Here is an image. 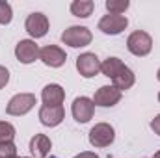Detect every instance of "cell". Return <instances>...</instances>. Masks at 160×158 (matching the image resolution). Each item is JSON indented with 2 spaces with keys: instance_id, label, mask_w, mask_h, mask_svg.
<instances>
[{
  "instance_id": "cell-1",
  "label": "cell",
  "mask_w": 160,
  "mask_h": 158,
  "mask_svg": "<svg viewBox=\"0 0 160 158\" xmlns=\"http://www.w3.org/2000/svg\"><path fill=\"white\" fill-rule=\"evenodd\" d=\"M93 39V34L89 28L86 26H69L67 30H63L62 34V43L71 47V48H82L88 47Z\"/></svg>"
},
{
  "instance_id": "cell-2",
  "label": "cell",
  "mask_w": 160,
  "mask_h": 158,
  "mask_svg": "<svg viewBox=\"0 0 160 158\" xmlns=\"http://www.w3.org/2000/svg\"><path fill=\"white\" fill-rule=\"evenodd\" d=\"M36 102H38V99H36L34 93H17L9 99V102L6 106V114L8 116H17V117L26 116L36 106Z\"/></svg>"
},
{
  "instance_id": "cell-3",
  "label": "cell",
  "mask_w": 160,
  "mask_h": 158,
  "mask_svg": "<svg viewBox=\"0 0 160 158\" xmlns=\"http://www.w3.org/2000/svg\"><path fill=\"white\" fill-rule=\"evenodd\" d=\"M127 48H128L130 54H134V56H138V58H143V56H147V54L151 52V48H153V39H151V36H149L147 32L136 30V32H132V34L127 37Z\"/></svg>"
},
{
  "instance_id": "cell-4",
  "label": "cell",
  "mask_w": 160,
  "mask_h": 158,
  "mask_svg": "<svg viewBox=\"0 0 160 158\" xmlns=\"http://www.w3.org/2000/svg\"><path fill=\"white\" fill-rule=\"evenodd\" d=\"M89 143L97 149H102V147H108L114 143L116 140V130L112 125L108 123H97L91 130H89Z\"/></svg>"
},
{
  "instance_id": "cell-5",
  "label": "cell",
  "mask_w": 160,
  "mask_h": 158,
  "mask_svg": "<svg viewBox=\"0 0 160 158\" xmlns=\"http://www.w3.org/2000/svg\"><path fill=\"white\" fill-rule=\"evenodd\" d=\"M24 28L30 34V37H34V39L45 37L47 32H48V17L45 13H41V11H34V13H30L26 17Z\"/></svg>"
},
{
  "instance_id": "cell-6",
  "label": "cell",
  "mask_w": 160,
  "mask_h": 158,
  "mask_svg": "<svg viewBox=\"0 0 160 158\" xmlns=\"http://www.w3.org/2000/svg\"><path fill=\"white\" fill-rule=\"evenodd\" d=\"M77 71L84 78H93L101 73V62L93 52H82L77 58Z\"/></svg>"
},
{
  "instance_id": "cell-7",
  "label": "cell",
  "mask_w": 160,
  "mask_h": 158,
  "mask_svg": "<svg viewBox=\"0 0 160 158\" xmlns=\"http://www.w3.org/2000/svg\"><path fill=\"white\" fill-rule=\"evenodd\" d=\"M127 26H128V19L125 15H112V13L104 15L97 24V28L106 36H119L123 30H127Z\"/></svg>"
},
{
  "instance_id": "cell-8",
  "label": "cell",
  "mask_w": 160,
  "mask_h": 158,
  "mask_svg": "<svg viewBox=\"0 0 160 158\" xmlns=\"http://www.w3.org/2000/svg\"><path fill=\"white\" fill-rule=\"evenodd\" d=\"M39 60L47 65V67H52V69H58L62 67L65 62H67V54L62 47L58 45H47L39 48Z\"/></svg>"
},
{
  "instance_id": "cell-9",
  "label": "cell",
  "mask_w": 160,
  "mask_h": 158,
  "mask_svg": "<svg viewBox=\"0 0 160 158\" xmlns=\"http://www.w3.org/2000/svg\"><path fill=\"white\" fill-rule=\"evenodd\" d=\"M121 97H123V93L116 86H101L93 95V104L102 106V108H112L121 101Z\"/></svg>"
},
{
  "instance_id": "cell-10",
  "label": "cell",
  "mask_w": 160,
  "mask_h": 158,
  "mask_svg": "<svg viewBox=\"0 0 160 158\" xmlns=\"http://www.w3.org/2000/svg\"><path fill=\"white\" fill-rule=\"evenodd\" d=\"M71 114H73V117H75L77 123H88L89 119L93 117V114H95L93 99H89V97H77L73 101Z\"/></svg>"
},
{
  "instance_id": "cell-11",
  "label": "cell",
  "mask_w": 160,
  "mask_h": 158,
  "mask_svg": "<svg viewBox=\"0 0 160 158\" xmlns=\"http://www.w3.org/2000/svg\"><path fill=\"white\" fill-rule=\"evenodd\" d=\"M15 58L24 65L34 63L39 58V47L34 39H21L15 45Z\"/></svg>"
},
{
  "instance_id": "cell-12",
  "label": "cell",
  "mask_w": 160,
  "mask_h": 158,
  "mask_svg": "<svg viewBox=\"0 0 160 158\" xmlns=\"http://www.w3.org/2000/svg\"><path fill=\"white\" fill-rule=\"evenodd\" d=\"M63 119H65L63 106H47V104H43L39 108V121H41V125H45V126L54 128Z\"/></svg>"
},
{
  "instance_id": "cell-13",
  "label": "cell",
  "mask_w": 160,
  "mask_h": 158,
  "mask_svg": "<svg viewBox=\"0 0 160 158\" xmlns=\"http://www.w3.org/2000/svg\"><path fill=\"white\" fill-rule=\"evenodd\" d=\"M41 99L47 106H62L65 101V89L60 84H47L41 91Z\"/></svg>"
},
{
  "instance_id": "cell-14",
  "label": "cell",
  "mask_w": 160,
  "mask_h": 158,
  "mask_svg": "<svg viewBox=\"0 0 160 158\" xmlns=\"http://www.w3.org/2000/svg\"><path fill=\"white\" fill-rule=\"evenodd\" d=\"M52 149V141L47 134H36L30 140V153L32 158H47Z\"/></svg>"
},
{
  "instance_id": "cell-15",
  "label": "cell",
  "mask_w": 160,
  "mask_h": 158,
  "mask_svg": "<svg viewBox=\"0 0 160 158\" xmlns=\"http://www.w3.org/2000/svg\"><path fill=\"white\" fill-rule=\"evenodd\" d=\"M134 82H136V75H134V71H132L130 67L125 65L119 73L112 78V86H116L121 93H123V91L130 89V87L134 86Z\"/></svg>"
},
{
  "instance_id": "cell-16",
  "label": "cell",
  "mask_w": 160,
  "mask_h": 158,
  "mask_svg": "<svg viewBox=\"0 0 160 158\" xmlns=\"http://www.w3.org/2000/svg\"><path fill=\"white\" fill-rule=\"evenodd\" d=\"M123 67H125V63L121 62L119 58H116V56H112V58H106L104 62H101V73H102L104 77H108L110 80L114 78V77L119 73Z\"/></svg>"
},
{
  "instance_id": "cell-17",
  "label": "cell",
  "mask_w": 160,
  "mask_h": 158,
  "mask_svg": "<svg viewBox=\"0 0 160 158\" xmlns=\"http://www.w3.org/2000/svg\"><path fill=\"white\" fill-rule=\"evenodd\" d=\"M93 0H75L71 2V13L75 17H80V19H88L91 13H93Z\"/></svg>"
},
{
  "instance_id": "cell-18",
  "label": "cell",
  "mask_w": 160,
  "mask_h": 158,
  "mask_svg": "<svg viewBox=\"0 0 160 158\" xmlns=\"http://www.w3.org/2000/svg\"><path fill=\"white\" fill-rule=\"evenodd\" d=\"M130 2L128 0H106V9L112 15H123L128 9Z\"/></svg>"
},
{
  "instance_id": "cell-19",
  "label": "cell",
  "mask_w": 160,
  "mask_h": 158,
  "mask_svg": "<svg viewBox=\"0 0 160 158\" xmlns=\"http://www.w3.org/2000/svg\"><path fill=\"white\" fill-rule=\"evenodd\" d=\"M13 138H15V126L8 121H0V143L13 141Z\"/></svg>"
},
{
  "instance_id": "cell-20",
  "label": "cell",
  "mask_w": 160,
  "mask_h": 158,
  "mask_svg": "<svg viewBox=\"0 0 160 158\" xmlns=\"http://www.w3.org/2000/svg\"><path fill=\"white\" fill-rule=\"evenodd\" d=\"M13 19V9L8 2L0 0V24H9Z\"/></svg>"
},
{
  "instance_id": "cell-21",
  "label": "cell",
  "mask_w": 160,
  "mask_h": 158,
  "mask_svg": "<svg viewBox=\"0 0 160 158\" xmlns=\"http://www.w3.org/2000/svg\"><path fill=\"white\" fill-rule=\"evenodd\" d=\"M17 156V147L13 141H4L0 143V158H15Z\"/></svg>"
},
{
  "instance_id": "cell-22",
  "label": "cell",
  "mask_w": 160,
  "mask_h": 158,
  "mask_svg": "<svg viewBox=\"0 0 160 158\" xmlns=\"http://www.w3.org/2000/svg\"><path fill=\"white\" fill-rule=\"evenodd\" d=\"M8 82H9V71L4 65H0V89H4L8 86Z\"/></svg>"
},
{
  "instance_id": "cell-23",
  "label": "cell",
  "mask_w": 160,
  "mask_h": 158,
  "mask_svg": "<svg viewBox=\"0 0 160 158\" xmlns=\"http://www.w3.org/2000/svg\"><path fill=\"white\" fill-rule=\"evenodd\" d=\"M151 130H153L155 134H158V136H160V114L151 121Z\"/></svg>"
},
{
  "instance_id": "cell-24",
  "label": "cell",
  "mask_w": 160,
  "mask_h": 158,
  "mask_svg": "<svg viewBox=\"0 0 160 158\" xmlns=\"http://www.w3.org/2000/svg\"><path fill=\"white\" fill-rule=\"evenodd\" d=\"M73 158H99L95 153H91V151H84V153H80V155H77V156Z\"/></svg>"
},
{
  "instance_id": "cell-25",
  "label": "cell",
  "mask_w": 160,
  "mask_h": 158,
  "mask_svg": "<svg viewBox=\"0 0 160 158\" xmlns=\"http://www.w3.org/2000/svg\"><path fill=\"white\" fill-rule=\"evenodd\" d=\"M153 158H160V151H157V153H155V156Z\"/></svg>"
},
{
  "instance_id": "cell-26",
  "label": "cell",
  "mask_w": 160,
  "mask_h": 158,
  "mask_svg": "<svg viewBox=\"0 0 160 158\" xmlns=\"http://www.w3.org/2000/svg\"><path fill=\"white\" fill-rule=\"evenodd\" d=\"M157 80H158V82H160V69H158V71H157Z\"/></svg>"
},
{
  "instance_id": "cell-27",
  "label": "cell",
  "mask_w": 160,
  "mask_h": 158,
  "mask_svg": "<svg viewBox=\"0 0 160 158\" xmlns=\"http://www.w3.org/2000/svg\"><path fill=\"white\" fill-rule=\"evenodd\" d=\"M158 102H160V93H158Z\"/></svg>"
},
{
  "instance_id": "cell-28",
  "label": "cell",
  "mask_w": 160,
  "mask_h": 158,
  "mask_svg": "<svg viewBox=\"0 0 160 158\" xmlns=\"http://www.w3.org/2000/svg\"><path fill=\"white\" fill-rule=\"evenodd\" d=\"M15 158H22V156H15Z\"/></svg>"
},
{
  "instance_id": "cell-29",
  "label": "cell",
  "mask_w": 160,
  "mask_h": 158,
  "mask_svg": "<svg viewBox=\"0 0 160 158\" xmlns=\"http://www.w3.org/2000/svg\"><path fill=\"white\" fill-rule=\"evenodd\" d=\"M22 158H30V156H22Z\"/></svg>"
}]
</instances>
